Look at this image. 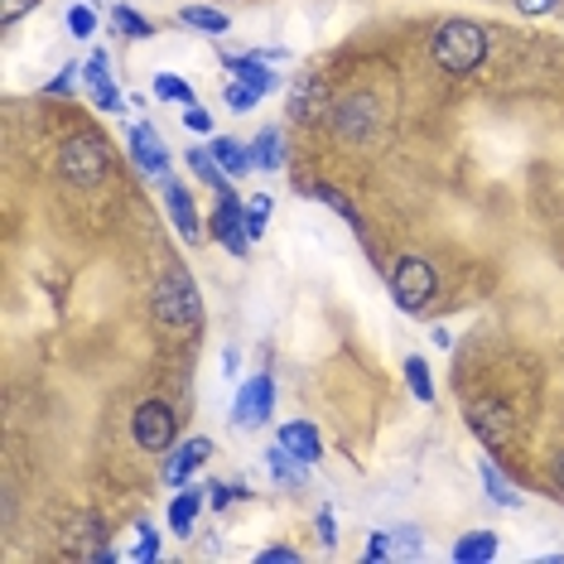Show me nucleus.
<instances>
[{"label": "nucleus", "mask_w": 564, "mask_h": 564, "mask_svg": "<svg viewBox=\"0 0 564 564\" xmlns=\"http://www.w3.org/2000/svg\"><path fill=\"white\" fill-rule=\"evenodd\" d=\"M178 24H188V30H198V34H213V40L232 30V20L213 6H178Z\"/></svg>", "instance_id": "nucleus-21"}, {"label": "nucleus", "mask_w": 564, "mask_h": 564, "mask_svg": "<svg viewBox=\"0 0 564 564\" xmlns=\"http://www.w3.org/2000/svg\"><path fill=\"white\" fill-rule=\"evenodd\" d=\"M294 188H300V194H310V198H318V203H328V208H333V213H338V217H343V223H348V227H352V232H357V237H362V241H367V223H362V213H357V208H352V203H348V198H343V194H338V188H333V184H318V178H310V184H294Z\"/></svg>", "instance_id": "nucleus-17"}, {"label": "nucleus", "mask_w": 564, "mask_h": 564, "mask_svg": "<svg viewBox=\"0 0 564 564\" xmlns=\"http://www.w3.org/2000/svg\"><path fill=\"white\" fill-rule=\"evenodd\" d=\"M237 367H241V352L227 348V352H223V377H237Z\"/></svg>", "instance_id": "nucleus-39"}, {"label": "nucleus", "mask_w": 564, "mask_h": 564, "mask_svg": "<svg viewBox=\"0 0 564 564\" xmlns=\"http://www.w3.org/2000/svg\"><path fill=\"white\" fill-rule=\"evenodd\" d=\"M454 560L458 564H487V560H497V531H468V535H458Z\"/></svg>", "instance_id": "nucleus-20"}, {"label": "nucleus", "mask_w": 564, "mask_h": 564, "mask_svg": "<svg viewBox=\"0 0 564 564\" xmlns=\"http://www.w3.org/2000/svg\"><path fill=\"white\" fill-rule=\"evenodd\" d=\"M328 107H333V101H328V78L310 73V78L294 83V93H290V121L314 126V121H324Z\"/></svg>", "instance_id": "nucleus-10"}, {"label": "nucleus", "mask_w": 564, "mask_h": 564, "mask_svg": "<svg viewBox=\"0 0 564 564\" xmlns=\"http://www.w3.org/2000/svg\"><path fill=\"white\" fill-rule=\"evenodd\" d=\"M275 444H285L300 464H318V458H324V434H318V425H310V420H290V425H280Z\"/></svg>", "instance_id": "nucleus-15"}, {"label": "nucleus", "mask_w": 564, "mask_h": 564, "mask_svg": "<svg viewBox=\"0 0 564 564\" xmlns=\"http://www.w3.org/2000/svg\"><path fill=\"white\" fill-rule=\"evenodd\" d=\"M208 232L223 241L232 256H247V247H251V237H247V203H241L232 188H223V198H217V208L208 217Z\"/></svg>", "instance_id": "nucleus-7"}, {"label": "nucleus", "mask_w": 564, "mask_h": 564, "mask_svg": "<svg viewBox=\"0 0 564 564\" xmlns=\"http://www.w3.org/2000/svg\"><path fill=\"white\" fill-rule=\"evenodd\" d=\"M251 160H256V170H265V174L285 170V135H280L275 126L256 131V140H251Z\"/></svg>", "instance_id": "nucleus-19"}, {"label": "nucleus", "mask_w": 564, "mask_h": 564, "mask_svg": "<svg viewBox=\"0 0 564 564\" xmlns=\"http://www.w3.org/2000/svg\"><path fill=\"white\" fill-rule=\"evenodd\" d=\"M131 434L145 454H170L174 434H178V415L164 401H140L131 415Z\"/></svg>", "instance_id": "nucleus-4"}, {"label": "nucleus", "mask_w": 564, "mask_h": 564, "mask_svg": "<svg viewBox=\"0 0 564 564\" xmlns=\"http://www.w3.org/2000/svg\"><path fill=\"white\" fill-rule=\"evenodd\" d=\"M107 48H93L83 63V83H87V93H93L97 101V111H107V117H117V111H126V97H121V87L111 83V68H107Z\"/></svg>", "instance_id": "nucleus-8"}, {"label": "nucleus", "mask_w": 564, "mask_h": 564, "mask_svg": "<svg viewBox=\"0 0 564 564\" xmlns=\"http://www.w3.org/2000/svg\"><path fill=\"white\" fill-rule=\"evenodd\" d=\"M468 430L478 434L487 448H507L511 444V410L497 401H478L468 410Z\"/></svg>", "instance_id": "nucleus-11"}, {"label": "nucleus", "mask_w": 564, "mask_h": 564, "mask_svg": "<svg viewBox=\"0 0 564 564\" xmlns=\"http://www.w3.org/2000/svg\"><path fill=\"white\" fill-rule=\"evenodd\" d=\"M58 170L68 174L73 184L93 188V184H101V174H107V145H101L97 135H73V140H63Z\"/></svg>", "instance_id": "nucleus-5"}, {"label": "nucleus", "mask_w": 564, "mask_h": 564, "mask_svg": "<svg viewBox=\"0 0 564 564\" xmlns=\"http://www.w3.org/2000/svg\"><path fill=\"white\" fill-rule=\"evenodd\" d=\"M188 170H194V174H198L208 188H217V194H223V188H227V170L213 160V150H188Z\"/></svg>", "instance_id": "nucleus-24"}, {"label": "nucleus", "mask_w": 564, "mask_h": 564, "mask_svg": "<svg viewBox=\"0 0 564 564\" xmlns=\"http://www.w3.org/2000/svg\"><path fill=\"white\" fill-rule=\"evenodd\" d=\"M511 6H517V15H525V20H541L560 6V0H511Z\"/></svg>", "instance_id": "nucleus-36"}, {"label": "nucleus", "mask_w": 564, "mask_h": 564, "mask_svg": "<svg viewBox=\"0 0 564 564\" xmlns=\"http://www.w3.org/2000/svg\"><path fill=\"white\" fill-rule=\"evenodd\" d=\"M184 131H194V135H213V117L198 107V101H194V107H184Z\"/></svg>", "instance_id": "nucleus-34"}, {"label": "nucleus", "mask_w": 564, "mask_h": 564, "mask_svg": "<svg viewBox=\"0 0 564 564\" xmlns=\"http://www.w3.org/2000/svg\"><path fill=\"white\" fill-rule=\"evenodd\" d=\"M155 97L160 101H178V107H194V101H198L194 87H188L184 78H174V73H160V78H155Z\"/></svg>", "instance_id": "nucleus-26"}, {"label": "nucleus", "mask_w": 564, "mask_h": 564, "mask_svg": "<svg viewBox=\"0 0 564 564\" xmlns=\"http://www.w3.org/2000/svg\"><path fill=\"white\" fill-rule=\"evenodd\" d=\"M213 160L227 170V178H247L251 170H256V160H251V145H241V140H232V135H213Z\"/></svg>", "instance_id": "nucleus-18"}, {"label": "nucleus", "mask_w": 564, "mask_h": 564, "mask_svg": "<svg viewBox=\"0 0 564 564\" xmlns=\"http://www.w3.org/2000/svg\"><path fill=\"white\" fill-rule=\"evenodd\" d=\"M256 560H261V564H265V560H271V564H294V560H300V550H290V545H265Z\"/></svg>", "instance_id": "nucleus-37"}, {"label": "nucleus", "mask_w": 564, "mask_h": 564, "mask_svg": "<svg viewBox=\"0 0 564 564\" xmlns=\"http://www.w3.org/2000/svg\"><path fill=\"white\" fill-rule=\"evenodd\" d=\"M405 381H410V391L420 395V401H434V381H430V367H425V357H410L405 362Z\"/></svg>", "instance_id": "nucleus-27"}, {"label": "nucleus", "mask_w": 564, "mask_h": 564, "mask_svg": "<svg viewBox=\"0 0 564 564\" xmlns=\"http://www.w3.org/2000/svg\"><path fill=\"white\" fill-rule=\"evenodd\" d=\"M223 68H227V78H237V83L256 87L261 97L280 87V73L265 68V58H261V54H227V58H223Z\"/></svg>", "instance_id": "nucleus-13"}, {"label": "nucleus", "mask_w": 564, "mask_h": 564, "mask_svg": "<svg viewBox=\"0 0 564 564\" xmlns=\"http://www.w3.org/2000/svg\"><path fill=\"white\" fill-rule=\"evenodd\" d=\"M121 555L131 560V564H150V560H160V531H155L150 521H135V525H131V545H126Z\"/></svg>", "instance_id": "nucleus-22"}, {"label": "nucleus", "mask_w": 564, "mask_h": 564, "mask_svg": "<svg viewBox=\"0 0 564 564\" xmlns=\"http://www.w3.org/2000/svg\"><path fill=\"white\" fill-rule=\"evenodd\" d=\"M271 410H275V377L271 371H256L232 401V425L237 430H261L265 420H271Z\"/></svg>", "instance_id": "nucleus-6"}, {"label": "nucleus", "mask_w": 564, "mask_h": 564, "mask_svg": "<svg viewBox=\"0 0 564 564\" xmlns=\"http://www.w3.org/2000/svg\"><path fill=\"white\" fill-rule=\"evenodd\" d=\"M482 487H487V497H492L497 507H511V511L525 507V502H521V492H517V487H511L492 464H482Z\"/></svg>", "instance_id": "nucleus-25"}, {"label": "nucleus", "mask_w": 564, "mask_h": 564, "mask_svg": "<svg viewBox=\"0 0 564 564\" xmlns=\"http://www.w3.org/2000/svg\"><path fill=\"white\" fill-rule=\"evenodd\" d=\"M164 184V203H170V217H174V232L184 241H198L203 237V217L194 208V198H188V188L178 184V178H160Z\"/></svg>", "instance_id": "nucleus-12"}, {"label": "nucleus", "mask_w": 564, "mask_h": 564, "mask_svg": "<svg viewBox=\"0 0 564 564\" xmlns=\"http://www.w3.org/2000/svg\"><path fill=\"white\" fill-rule=\"evenodd\" d=\"M150 310H155V318H160L164 328H194L198 318H203L198 285L184 271H170L155 285V294H150Z\"/></svg>", "instance_id": "nucleus-2"}, {"label": "nucleus", "mask_w": 564, "mask_h": 564, "mask_svg": "<svg viewBox=\"0 0 564 564\" xmlns=\"http://www.w3.org/2000/svg\"><path fill=\"white\" fill-rule=\"evenodd\" d=\"M78 68H83V63H68L63 73H54V78L44 83V93H48V97H68L73 87H78Z\"/></svg>", "instance_id": "nucleus-32"}, {"label": "nucleus", "mask_w": 564, "mask_h": 564, "mask_svg": "<svg viewBox=\"0 0 564 564\" xmlns=\"http://www.w3.org/2000/svg\"><path fill=\"white\" fill-rule=\"evenodd\" d=\"M68 30H73V40H93L97 34V6H68Z\"/></svg>", "instance_id": "nucleus-29"}, {"label": "nucleus", "mask_w": 564, "mask_h": 564, "mask_svg": "<svg viewBox=\"0 0 564 564\" xmlns=\"http://www.w3.org/2000/svg\"><path fill=\"white\" fill-rule=\"evenodd\" d=\"M434 290H440V280H434V265L425 256H401L391 265V294L401 314H420L434 300Z\"/></svg>", "instance_id": "nucleus-3"}, {"label": "nucleus", "mask_w": 564, "mask_h": 564, "mask_svg": "<svg viewBox=\"0 0 564 564\" xmlns=\"http://www.w3.org/2000/svg\"><path fill=\"white\" fill-rule=\"evenodd\" d=\"M271 213H275V203L265 198V194L247 203V237H251V241H256V237H265V223H271Z\"/></svg>", "instance_id": "nucleus-28"}, {"label": "nucleus", "mask_w": 564, "mask_h": 564, "mask_svg": "<svg viewBox=\"0 0 564 564\" xmlns=\"http://www.w3.org/2000/svg\"><path fill=\"white\" fill-rule=\"evenodd\" d=\"M40 0H0V24H20Z\"/></svg>", "instance_id": "nucleus-35"}, {"label": "nucleus", "mask_w": 564, "mask_h": 564, "mask_svg": "<svg viewBox=\"0 0 564 564\" xmlns=\"http://www.w3.org/2000/svg\"><path fill=\"white\" fill-rule=\"evenodd\" d=\"M208 458H213V440H208V434H194L188 444H174V454L164 458V482H170V487L194 482V473L208 464Z\"/></svg>", "instance_id": "nucleus-9"}, {"label": "nucleus", "mask_w": 564, "mask_h": 564, "mask_svg": "<svg viewBox=\"0 0 564 564\" xmlns=\"http://www.w3.org/2000/svg\"><path fill=\"white\" fill-rule=\"evenodd\" d=\"M247 487H227V482H208V507H217V511H227L232 502H247Z\"/></svg>", "instance_id": "nucleus-31"}, {"label": "nucleus", "mask_w": 564, "mask_h": 564, "mask_svg": "<svg viewBox=\"0 0 564 564\" xmlns=\"http://www.w3.org/2000/svg\"><path fill=\"white\" fill-rule=\"evenodd\" d=\"M111 24H121L126 40H155V20H145L131 6H111Z\"/></svg>", "instance_id": "nucleus-23"}, {"label": "nucleus", "mask_w": 564, "mask_h": 564, "mask_svg": "<svg viewBox=\"0 0 564 564\" xmlns=\"http://www.w3.org/2000/svg\"><path fill=\"white\" fill-rule=\"evenodd\" d=\"M314 531H318V545H324V550L338 545V521H333V511H328V507L314 517Z\"/></svg>", "instance_id": "nucleus-33"}, {"label": "nucleus", "mask_w": 564, "mask_h": 564, "mask_svg": "<svg viewBox=\"0 0 564 564\" xmlns=\"http://www.w3.org/2000/svg\"><path fill=\"white\" fill-rule=\"evenodd\" d=\"M203 492H208L203 482H184V487H178V497L170 502V531H174V535H184V541L194 535V521H198L203 502H208Z\"/></svg>", "instance_id": "nucleus-16"}, {"label": "nucleus", "mask_w": 564, "mask_h": 564, "mask_svg": "<svg viewBox=\"0 0 564 564\" xmlns=\"http://www.w3.org/2000/svg\"><path fill=\"white\" fill-rule=\"evenodd\" d=\"M430 54H434V63H440L444 73L468 78V73H478L482 58H487V30L478 20H444L440 30H434Z\"/></svg>", "instance_id": "nucleus-1"}, {"label": "nucleus", "mask_w": 564, "mask_h": 564, "mask_svg": "<svg viewBox=\"0 0 564 564\" xmlns=\"http://www.w3.org/2000/svg\"><path fill=\"white\" fill-rule=\"evenodd\" d=\"M223 101H227V107H232V111H251L256 107V101H261V93H256V87H247V83H227L223 87Z\"/></svg>", "instance_id": "nucleus-30"}, {"label": "nucleus", "mask_w": 564, "mask_h": 564, "mask_svg": "<svg viewBox=\"0 0 564 564\" xmlns=\"http://www.w3.org/2000/svg\"><path fill=\"white\" fill-rule=\"evenodd\" d=\"M367 560H371V564H377V560H391V535H381V531L371 535V541H367Z\"/></svg>", "instance_id": "nucleus-38"}, {"label": "nucleus", "mask_w": 564, "mask_h": 564, "mask_svg": "<svg viewBox=\"0 0 564 564\" xmlns=\"http://www.w3.org/2000/svg\"><path fill=\"white\" fill-rule=\"evenodd\" d=\"M131 160L145 174L170 178V155H164V140H160L155 126H135V131H131Z\"/></svg>", "instance_id": "nucleus-14"}]
</instances>
